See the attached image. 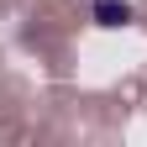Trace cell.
I'll return each mask as SVG.
<instances>
[{"instance_id":"6da1fadb","label":"cell","mask_w":147,"mask_h":147,"mask_svg":"<svg viewBox=\"0 0 147 147\" xmlns=\"http://www.w3.org/2000/svg\"><path fill=\"white\" fill-rule=\"evenodd\" d=\"M131 0H89V21L105 26V32H116V26H131Z\"/></svg>"}]
</instances>
